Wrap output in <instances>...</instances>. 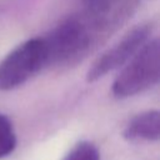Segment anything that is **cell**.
Returning a JSON list of instances; mask_svg holds the SVG:
<instances>
[{
	"mask_svg": "<svg viewBox=\"0 0 160 160\" xmlns=\"http://www.w3.org/2000/svg\"><path fill=\"white\" fill-rule=\"evenodd\" d=\"M139 0H100L70 15L42 36L46 68L65 69L85 60L134 12Z\"/></svg>",
	"mask_w": 160,
	"mask_h": 160,
	"instance_id": "1",
	"label": "cell"
},
{
	"mask_svg": "<svg viewBox=\"0 0 160 160\" xmlns=\"http://www.w3.org/2000/svg\"><path fill=\"white\" fill-rule=\"evenodd\" d=\"M112 81L111 92L116 99H126L144 92L160 80V40H148L124 65Z\"/></svg>",
	"mask_w": 160,
	"mask_h": 160,
	"instance_id": "2",
	"label": "cell"
},
{
	"mask_svg": "<svg viewBox=\"0 0 160 160\" xmlns=\"http://www.w3.org/2000/svg\"><path fill=\"white\" fill-rule=\"evenodd\" d=\"M42 36L31 38L14 48L0 61V91H10L29 81L46 68Z\"/></svg>",
	"mask_w": 160,
	"mask_h": 160,
	"instance_id": "3",
	"label": "cell"
},
{
	"mask_svg": "<svg viewBox=\"0 0 160 160\" xmlns=\"http://www.w3.org/2000/svg\"><path fill=\"white\" fill-rule=\"evenodd\" d=\"M152 22H141L130 29L120 40L105 50L88 69L85 79L88 82H95L109 72L124 66L134 54L149 40L152 32Z\"/></svg>",
	"mask_w": 160,
	"mask_h": 160,
	"instance_id": "4",
	"label": "cell"
},
{
	"mask_svg": "<svg viewBox=\"0 0 160 160\" xmlns=\"http://www.w3.org/2000/svg\"><path fill=\"white\" fill-rule=\"evenodd\" d=\"M122 138L128 141H158L160 139V112L146 110L135 115L125 125Z\"/></svg>",
	"mask_w": 160,
	"mask_h": 160,
	"instance_id": "5",
	"label": "cell"
},
{
	"mask_svg": "<svg viewBox=\"0 0 160 160\" xmlns=\"http://www.w3.org/2000/svg\"><path fill=\"white\" fill-rule=\"evenodd\" d=\"M16 148V134L11 120L0 112V159L10 155Z\"/></svg>",
	"mask_w": 160,
	"mask_h": 160,
	"instance_id": "6",
	"label": "cell"
},
{
	"mask_svg": "<svg viewBox=\"0 0 160 160\" xmlns=\"http://www.w3.org/2000/svg\"><path fill=\"white\" fill-rule=\"evenodd\" d=\"M62 160H100V152L91 141H80L65 155Z\"/></svg>",
	"mask_w": 160,
	"mask_h": 160,
	"instance_id": "7",
	"label": "cell"
},
{
	"mask_svg": "<svg viewBox=\"0 0 160 160\" xmlns=\"http://www.w3.org/2000/svg\"><path fill=\"white\" fill-rule=\"evenodd\" d=\"M82 1H84V4H85V5H89V4L98 2V1H100V0H82Z\"/></svg>",
	"mask_w": 160,
	"mask_h": 160,
	"instance_id": "8",
	"label": "cell"
}]
</instances>
